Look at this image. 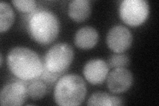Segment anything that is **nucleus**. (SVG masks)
Listing matches in <instances>:
<instances>
[{"label": "nucleus", "instance_id": "obj_1", "mask_svg": "<svg viewBox=\"0 0 159 106\" xmlns=\"http://www.w3.org/2000/svg\"><path fill=\"white\" fill-rule=\"evenodd\" d=\"M7 63L11 73L25 81L39 78L43 71L44 64L39 55L27 47L11 49L7 54Z\"/></svg>", "mask_w": 159, "mask_h": 106}, {"label": "nucleus", "instance_id": "obj_2", "mask_svg": "<svg viewBox=\"0 0 159 106\" xmlns=\"http://www.w3.org/2000/svg\"><path fill=\"white\" fill-rule=\"evenodd\" d=\"M60 23L52 12L41 9L34 13L28 22V31L37 43L47 45L52 43L58 36Z\"/></svg>", "mask_w": 159, "mask_h": 106}, {"label": "nucleus", "instance_id": "obj_3", "mask_svg": "<svg viewBox=\"0 0 159 106\" xmlns=\"http://www.w3.org/2000/svg\"><path fill=\"white\" fill-rule=\"evenodd\" d=\"M86 84L78 75L70 74L58 80L54 91V101L62 106L80 105L86 98Z\"/></svg>", "mask_w": 159, "mask_h": 106}, {"label": "nucleus", "instance_id": "obj_4", "mask_svg": "<svg viewBox=\"0 0 159 106\" xmlns=\"http://www.w3.org/2000/svg\"><path fill=\"white\" fill-rule=\"evenodd\" d=\"M74 59V50L70 45L58 43L47 52L44 60V67L49 72L61 74L69 68Z\"/></svg>", "mask_w": 159, "mask_h": 106}, {"label": "nucleus", "instance_id": "obj_5", "mask_svg": "<svg viewBox=\"0 0 159 106\" xmlns=\"http://www.w3.org/2000/svg\"><path fill=\"white\" fill-rule=\"evenodd\" d=\"M149 14V5L145 0H125L119 6V16L125 24L136 27L146 21Z\"/></svg>", "mask_w": 159, "mask_h": 106}, {"label": "nucleus", "instance_id": "obj_6", "mask_svg": "<svg viewBox=\"0 0 159 106\" xmlns=\"http://www.w3.org/2000/svg\"><path fill=\"white\" fill-rule=\"evenodd\" d=\"M108 47L116 53H122L127 50L133 43L132 34L129 29L121 25H117L109 30L106 39Z\"/></svg>", "mask_w": 159, "mask_h": 106}, {"label": "nucleus", "instance_id": "obj_7", "mask_svg": "<svg viewBox=\"0 0 159 106\" xmlns=\"http://www.w3.org/2000/svg\"><path fill=\"white\" fill-rule=\"evenodd\" d=\"M28 96L27 88L20 82H11L4 85L0 93V104L2 106L23 105Z\"/></svg>", "mask_w": 159, "mask_h": 106}, {"label": "nucleus", "instance_id": "obj_8", "mask_svg": "<svg viewBox=\"0 0 159 106\" xmlns=\"http://www.w3.org/2000/svg\"><path fill=\"white\" fill-rule=\"evenodd\" d=\"M133 82V74L126 68H115L107 77V88L114 94L127 92L131 88Z\"/></svg>", "mask_w": 159, "mask_h": 106}, {"label": "nucleus", "instance_id": "obj_9", "mask_svg": "<svg viewBox=\"0 0 159 106\" xmlns=\"http://www.w3.org/2000/svg\"><path fill=\"white\" fill-rule=\"evenodd\" d=\"M109 66L101 59H92L85 64L83 74L87 81L93 85L102 84L106 80Z\"/></svg>", "mask_w": 159, "mask_h": 106}, {"label": "nucleus", "instance_id": "obj_10", "mask_svg": "<svg viewBox=\"0 0 159 106\" xmlns=\"http://www.w3.org/2000/svg\"><path fill=\"white\" fill-rule=\"evenodd\" d=\"M99 39L97 30L92 27L86 26L78 29L74 36L76 46L80 49L89 50L95 47Z\"/></svg>", "mask_w": 159, "mask_h": 106}, {"label": "nucleus", "instance_id": "obj_11", "mask_svg": "<svg viewBox=\"0 0 159 106\" xmlns=\"http://www.w3.org/2000/svg\"><path fill=\"white\" fill-rule=\"evenodd\" d=\"M91 12L92 5L88 0H72L68 4V16L78 23L86 20L90 16Z\"/></svg>", "mask_w": 159, "mask_h": 106}, {"label": "nucleus", "instance_id": "obj_12", "mask_svg": "<svg viewBox=\"0 0 159 106\" xmlns=\"http://www.w3.org/2000/svg\"><path fill=\"white\" fill-rule=\"evenodd\" d=\"M88 105L116 106L123 105V99L106 92H96L93 94L88 100Z\"/></svg>", "mask_w": 159, "mask_h": 106}, {"label": "nucleus", "instance_id": "obj_13", "mask_svg": "<svg viewBox=\"0 0 159 106\" xmlns=\"http://www.w3.org/2000/svg\"><path fill=\"white\" fill-rule=\"evenodd\" d=\"M15 19L13 10L6 2H0V32L7 31L12 26Z\"/></svg>", "mask_w": 159, "mask_h": 106}, {"label": "nucleus", "instance_id": "obj_14", "mask_svg": "<svg viewBox=\"0 0 159 106\" xmlns=\"http://www.w3.org/2000/svg\"><path fill=\"white\" fill-rule=\"evenodd\" d=\"M28 96L34 100L43 98L47 93V85L41 80H34L27 87Z\"/></svg>", "mask_w": 159, "mask_h": 106}, {"label": "nucleus", "instance_id": "obj_15", "mask_svg": "<svg viewBox=\"0 0 159 106\" xmlns=\"http://www.w3.org/2000/svg\"><path fill=\"white\" fill-rule=\"evenodd\" d=\"M129 58L127 54L116 53L111 55L107 60V65L113 68H127L129 64Z\"/></svg>", "mask_w": 159, "mask_h": 106}, {"label": "nucleus", "instance_id": "obj_16", "mask_svg": "<svg viewBox=\"0 0 159 106\" xmlns=\"http://www.w3.org/2000/svg\"><path fill=\"white\" fill-rule=\"evenodd\" d=\"M12 3L19 12L23 13H30L36 7V2L34 0H13Z\"/></svg>", "mask_w": 159, "mask_h": 106}, {"label": "nucleus", "instance_id": "obj_17", "mask_svg": "<svg viewBox=\"0 0 159 106\" xmlns=\"http://www.w3.org/2000/svg\"><path fill=\"white\" fill-rule=\"evenodd\" d=\"M61 76V74H54L51 72H49L48 70L45 68V67H43V71L41 75V78L44 82L46 83H52L55 82L56 80L58 78V77Z\"/></svg>", "mask_w": 159, "mask_h": 106}, {"label": "nucleus", "instance_id": "obj_18", "mask_svg": "<svg viewBox=\"0 0 159 106\" xmlns=\"http://www.w3.org/2000/svg\"><path fill=\"white\" fill-rule=\"evenodd\" d=\"M0 60H1V63H0V65L1 67H2V64H3V58H2V54H1V58H0Z\"/></svg>", "mask_w": 159, "mask_h": 106}]
</instances>
